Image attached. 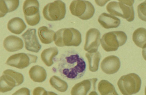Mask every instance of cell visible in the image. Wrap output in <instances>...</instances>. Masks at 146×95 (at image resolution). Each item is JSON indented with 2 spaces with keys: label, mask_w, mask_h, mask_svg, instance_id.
<instances>
[{
  "label": "cell",
  "mask_w": 146,
  "mask_h": 95,
  "mask_svg": "<svg viewBox=\"0 0 146 95\" xmlns=\"http://www.w3.org/2000/svg\"><path fill=\"white\" fill-rule=\"evenodd\" d=\"M66 13L65 3L60 0H56L47 4L42 13L46 20L50 21L60 20L64 18Z\"/></svg>",
  "instance_id": "8"
},
{
  "label": "cell",
  "mask_w": 146,
  "mask_h": 95,
  "mask_svg": "<svg viewBox=\"0 0 146 95\" xmlns=\"http://www.w3.org/2000/svg\"><path fill=\"white\" fill-rule=\"evenodd\" d=\"M26 27L27 26L23 19L18 17L11 19L7 25L8 30L11 32L16 34L22 33Z\"/></svg>",
  "instance_id": "17"
},
{
  "label": "cell",
  "mask_w": 146,
  "mask_h": 95,
  "mask_svg": "<svg viewBox=\"0 0 146 95\" xmlns=\"http://www.w3.org/2000/svg\"><path fill=\"white\" fill-rule=\"evenodd\" d=\"M142 53L143 58L146 61V47L143 48Z\"/></svg>",
  "instance_id": "29"
},
{
  "label": "cell",
  "mask_w": 146,
  "mask_h": 95,
  "mask_svg": "<svg viewBox=\"0 0 146 95\" xmlns=\"http://www.w3.org/2000/svg\"><path fill=\"white\" fill-rule=\"evenodd\" d=\"M88 62L89 69L92 72L96 71L98 69L101 55L98 51L92 53H87L85 54Z\"/></svg>",
  "instance_id": "22"
},
{
  "label": "cell",
  "mask_w": 146,
  "mask_h": 95,
  "mask_svg": "<svg viewBox=\"0 0 146 95\" xmlns=\"http://www.w3.org/2000/svg\"><path fill=\"white\" fill-rule=\"evenodd\" d=\"M49 82L53 87L60 92H65L68 88L67 83L56 76L52 77L50 79Z\"/></svg>",
  "instance_id": "25"
},
{
  "label": "cell",
  "mask_w": 146,
  "mask_h": 95,
  "mask_svg": "<svg viewBox=\"0 0 146 95\" xmlns=\"http://www.w3.org/2000/svg\"><path fill=\"white\" fill-rule=\"evenodd\" d=\"M98 89L101 95H119L114 86L106 80H102L99 82Z\"/></svg>",
  "instance_id": "24"
},
{
  "label": "cell",
  "mask_w": 146,
  "mask_h": 95,
  "mask_svg": "<svg viewBox=\"0 0 146 95\" xmlns=\"http://www.w3.org/2000/svg\"><path fill=\"white\" fill-rule=\"evenodd\" d=\"M127 36L123 31L110 32L104 34L100 40L103 49L107 52L117 50L119 46L123 45L127 40Z\"/></svg>",
  "instance_id": "4"
},
{
  "label": "cell",
  "mask_w": 146,
  "mask_h": 95,
  "mask_svg": "<svg viewBox=\"0 0 146 95\" xmlns=\"http://www.w3.org/2000/svg\"><path fill=\"white\" fill-rule=\"evenodd\" d=\"M19 2V0H0V17H3L8 13L16 10Z\"/></svg>",
  "instance_id": "20"
},
{
  "label": "cell",
  "mask_w": 146,
  "mask_h": 95,
  "mask_svg": "<svg viewBox=\"0 0 146 95\" xmlns=\"http://www.w3.org/2000/svg\"><path fill=\"white\" fill-rule=\"evenodd\" d=\"M89 95H98L97 93L95 91L91 92L89 94Z\"/></svg>",
  "instance_id": "31"
},
{
  "label": "cell",
  "mask_w": 146,
  "mask_h": 95,
  "mask_svg": "<svg viewBox=\"0 0 146 95\" xmlns=\"http://www.w3.org/2000/svg\"><path fill=\"white\" fill-rule=\"evenodd\" d=\"M58 53V49L55 47H51L44 50L41 54L42 61L47 66H51L53 64V58Z\"/></svg>",
  "instance_id": "23"
},
{
  "label": "cell",
  "mask_w": 146,
  "mask_h": 95,
  "mask_svg": "<svg viewBox=\"0 0 146 95\" xmlns=\"http://www.w3.org/2000/svg\"><path fill=\"white\" fill-rule=\"evenodd\" d=\"M98 21L104 28L109 29L118 27L120 20L117 18L109 14L104 13L99 17Z\"/></svg>",
  "instance_id": "16"
},
{
  "label": "cell",
  "mask_w": 146,
  "mask_h": 95,
  "mask_svg": "<svg viewBox=\"0 0 146 95\" xmlns=\"http://www.w3.org/2000/svg\"><path fill=\"white\" fill-rule=\"evenodd\" d=\"M97 78L84 80L75 84L72 88L71 95H86L92 86L95 87Z\"/></svg>",
  "instance_id": "14"
},
{
  "label": "cell",
  "mask_w": 146,
  "mask_h": 95,
  "mask_svg": "<svg viewBox=\"0 0 146 95\" xmlns=\"http://www.w3.org/2000/svg\"><path fill=\"white\" fill-rule=\"evenodd\" d=\"M21 36L25 43V47L28 51L38 52L41 48L36 35V30L29 28Z\"/></svg>",
  "instance_id": "12"
},
{
  "label": "cell",
  "mask_w": 146,
  "mask_h": 95,
  "mask_svg": "<svg viewBox=\"0 0 146 95\" xmlns=\"http://www.w3.org/2000/svg\"><path fill=\"white\" fill-rule=\"evenodd\" d=\"M0 79V91L4 93L10 91L15 87L22 84L24 77L20 73L7 69L3 72Z\"/></svg>",
  "instance_id": "6"
},
{
  "label": "cell",
  "mask_w": 146,
  "mask_h": 95,
  "mask_svg": "<svg viewBox=\"0 0 146 95\" xmlns=\"http://www.w3.org/2000/svg\"><path fill=\"white\" fill-rule=\"evenodd\" d=\"M38 33L40 41L43 44H49L54 40L55 33L46 26H42L39 28Z\"/></svg>",
  "instance_id": "19"
},
{
  "label": "cell",
  "mask_w": 146,
  "mask_h": 95,
  "mask_svg": "<svg viewBox=\"0 0 146 95\" xmlns=\"http://www.w3.org/2000/svg\"><path fill=\"white\" fill-rule=\"evenodd\" d=\"M137 11L139 18L146 22V0L138 6Z\"/></svg>",
  "instance_id": "26"
},
{
  "label": "cell",
  "mask_w": 146,
  "mask_h": 95,
  "mask_svg": "<svg viewBox=\"0 0 146 95\" xmlns=\"http://www.w3.org/2000/svg\"><path fill=\"white\" fill-rule=\"evenodd\" d=\"M145 95H146V87L145 88Z\"/></svg>",
  "instance_id": "32"
},
{
  "label": "cell",
  "mask_w": 146,
  "mask_h": 95,
  "mask_svg": "<svg viewBox=\"0 0 146 95\" xmlns=\"http://www.w3.org/2000/svg\"><path fill=\"white\" fill-rule=\"evenodd\" d=\"M69 9L71 13L83 20L92 18L95 13V9L90 2L84 0H74L71 3Z\"/></svg>",
  "instance_id": "7"
},
{
  "label": "cell",
  "mask_w": 146,
  "mask_h": 95,
  "mask_svg": "<svg viewBox=\"0 0 146 95\" xmlns=\"http://www.w3.org/2000/svg\"><path fill=\"white\" fill-rule=\"evenodd\" d=\"M118 2L111 1L106 6V9L111 15L125 19L128 22L133 21L134 12L133 7L134 0H119Z\"/></svg>",
  "instance_id": "3"
},
{
  "label": "cell",
  "mask_w": 146,
  "mask_h": 95,
  "mask_svg": "<svg viewBox=\"0 0 146 95\" xmlns=\"http://www.w3.org/2000/svg\"><path fill=\"white\" fill-rule=\"evenodd\" d=\"M141 84L140 77L135 73L122 76L117 82L119 90L123 95H132L137 93L140 89Z\"/></svg>",
  "instance_id": "5"
},
{
  "label": "cell",
  "mask_w": 146,
  "mask_h": 95,
  "mask_svg": "<svg viewBox=\"0 0 146 95\" xmlns=\"http://www.w3.org/2000/svg\"><path fill=\"white\" fill-rule=\"evenodd\" d=\"M47 95H58L56 93L52 92H47Z\"/></svg>",
  "instance_id": "30"
},
{
  "label": "cell",
  "mask_w": 146,
  "mask_h": 95,
  "mask_svg": "<svg viewBox=\"0 0 146 95\" xmlns=\"http://www.w3.org/2000/svg\"><path fill=\"white\" fill-rule=\"evenodd\" d=\"M47 92L43 88L38 87L35 88L33 91V95H47Z\"/></svg>",
  "instance_id": "27"
},
{
  "label": "cell",
  "mask_w": 146,
  "mask_h": 95,
  "mask_svg": "<svg viewBox=\"0 0 146 95\" xmlns=\"http://www.w3.org/2000/svg\"><path fill=\"white\" fill-rule=\"evenodd\" d=\"M12 95H30L29 90L25 87L20 88Z\"/></svg>",
  "instance_id": "28"
},
{
  "label": "cell",
  "mask_w": 146,
  "mask_h": 95,
  "mask_svg": "<svg viewBox=\"0 0 146 95\" xmlns=\"http://www.w3.org/2000/svg\"><path fill=\"white\" fill-rule=\"evenodd\" d=\"M100 34L97 29H90L86 34V40L84 49L89 53L97 51L100 44Z\"/></svg>",
  "instance_id": "11"
},
{
  "label": "cell",
  "mask_w": 146,
  "mask_h": 95,
  "mask_svg": "<svg viewBox=\"0 0 146 95\" xmlns=\"http://www.w3.org/2000/svg\"><path fill=\"white\" fill-rule=\"evenodd\" d=\"M39 5L37 0H27L23 3V10L27 24L34 26L38 24L40 20Z\"/></svg>",
  "instance_id": "9"
},
{
  "label": "cell",
  "mask_w": 146,
  "mask_h": 95,
  "mask_svg": "<svg viewBox=\"0 0 146 95\" xmlns=\"http://www.w3.org/2000/svg\"><path fill=\"white\" fill-rule=\"evenodd\" d=\"M23 42L20 38L14 35L9 36L3 41L4 48L9 52H14L21 49L23 47Z\"/></svg>",
  "instance_id": "15"
},
{
  "label": "cell",
  "mask_w": 146,
  "mask_h": 95,
  "mask_svg": "<svg viewBox=\"0 0 146 95\" xmlns=\"http://www.w3.org/2000/svg\"><path fill=\"white\" fill-rule=\"evenodd\" d=\"M86 64L83 58L73 51H68L60 59L58 70L61 75L69 80H75L84 74Z\"/></svg>",
  "instance_id": "1"
},
{
  "label": "cell",
  "mask_w": 146,
  "mask_h": 95,
  "mask_svg": "<svg viewBox=\"0 0 146 95\" xmlns=\"http://www.w3.org/2000/svg\"><path fill=\"white\" fill-rule=\"evenodd\" d=\"M101 68L105 73L112 74L116 73L120 67L119 58L113 55H110L105 57L101 63Z\"/></svg>",
  "instance_id": "13"
},
{
  "label": "cell",
  "mask_w": 146,
  "mask_h": 95,
  "mask_svg": "<svg viewBox=\"0 0 146 95\" xmlns=\"http://www.w3.org/2000/svg\"><path fill=\"white\" fill-rule=\"evenodd\" d=\"M132 39L135 44L138 47L143 48L146 47V29L139 28L133 32Z\"/></svg>",
  "instance_id": "21"
},
{
  "label": "cell",
  "mask_w": 146,
  "mask_h": 95,
  "mask_svg": "<svg viewBox=\"0 0 146 95\" xmlns=\"http://www.w3.org/2000/svg\"><path fill=\"white\" fill-rule=\"evenodd\" d=\"M29 76L34 81L42 82L46 79L47 74L45 69L38 65L33 66L29 71Z\"/></svg>",
  "instance_id": "18"
},
{
  "label": "cell",
  "mask_w": 146,
  "mask_h": 95,
  "mask_svg": "<svg viewBox=\"0 0 146 95\" xmlns=\"http://www.w3.org/2000/svg\"><path fill=\"white\" fill-rule=\"evenodd\" d=\"M54 41L58 46H78L82 42L81 35L77 30L73 28H63L55 33Z\"/></svg>",
  "instance_id": "2"
},
{
  "label": "cell",
  "mask_w": 146,
  "mask_h": 95,
  "mask_svg": "<svg viewBox=\"0 0 146 95\" xmlns=\"http://www.w3.org/2000/svg\"><path fill=\"white\" fill-rule=\"evenodd\" d=\"M38 57L29 53H19L13 55L8 58L6 64L19 69L28 67L32 63L36 62Z\"/></svg>",
  "instance_id": "10"
}]
</instances>
